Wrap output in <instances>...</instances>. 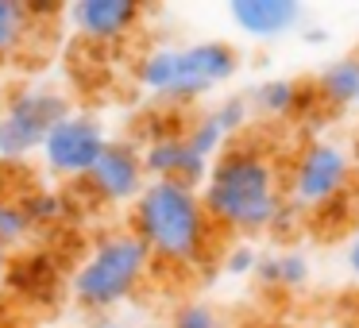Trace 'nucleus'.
I'll use <instances>...</instances> for the list:
<instances>
[{
  "label": "nucleus",
  "instance_id": "nucleus-2",
  "mask_svg": "<svg viewBox=\"0 0 359 328\" xmlns=\"http://www.w3.org/2000/svg\"><path fill=\"white\" fill-rule=\"evenodd\" d=\"M201 201L212 224L228 232H263L282 220V174L259 147H228L212 158Z\"/></svg>",
  "mask_w": 359,
  "mask_h": 328
},
{
  "label": "nucleus",
  "instance_id": "nucleus-1",
  "mask_svg": "<svg viewBox=\"0 0 359 328\" xmlns=\"http://www.w3.org/2000/svg\"><path fill=\"white\" fill-rule=\"evenodd\" d=\"M132 232L143 240L155 263L194 271L205 266L217 243V224L201 193L182 182H147L132 205Z\"/></svg>",
  "mask_w": 359,
  "mask_h": 328
},
{
  "label": "nucleus",
  "instance_id": "nucleus-11",
  "mask_svg": "<svg viewBox=\"0 0 359 328\" xmlns=\"http://www.w3.org/2000/svg\"><path fill=\"white\" fill-rule=\"evenodd\" d=\"M228 16L251 39H278L302 24V4L297 0H232Z\"/></svg>",
  "mask_w": 359,
  "mask_h": 328
},
{
  "label": "nucleus",
  "instance_id": "nucleus-15",
  "mask_svg": "<svg viewBox=\"0 0 359 328\" xmlns=\"http://www.w3.org/2000/svg\"><path fill=\"white\" fill-rule=\"evenodd\" d=\"M35 16L20 0H0V58H12L27 47Z\"/></svg>",
  "mask_w": 359,
  "mask_h": 328
},
{
  "label": "nucleus",
  "instance_id": "nucleus-12",
  "mask_svg": "<svg viewBox=\"0 0 359 328\" xmlns=\"http://www.w3.org/2000/svg\"><path fill=\"white\" fill-rule=\"evenodd\" d=\"M248 104L243 101H224L220 109H212V112H201V116L194 120V124L186 128V139H189V147L197 151L201 158H220L224 155V143L232 139L236 132H240V124L248 120Z\"/></svg>",
  "mask_w": 359,
  "mask_h": 328
},
{
  "label": "nucleus",
  "instance_id": "nucleus-10",
  "mask_svg": "<svg viewBox=\"0 0 359 328\" xmlns=\"http://www.w3.org/2000/svg\"><path fill=\"white\" fill-rule=\"evenodd\" d=\"M66 20L89 43H120L140 27L143 4H135V0H74L66 8Z\"/></svg>",
  "mask_w": 359,
  "mask_h": 328
},
{
  "label": "nucleus",
  "instance_id": "nucleus-3",
  "mask_svg": "<svg viewBox=\"0 0 359 328\" xmlns=\"http://www.w3.org/2000/svg\"><path fill=\"white\" fill-rule=\"evenodd\" d=\"M240 70L236 47L220 39L209 43H186V47H158L140 58V86L163 101H194V97L212 93L217 86L232 81Z\"/></svg>",
  "mask_w": 359,
  "mask_h": 328
},
{
  "label": "nucleus",
  "instance_id": "nucleus-17",
  "mask_svg": "<svg viewBox=\"0 0 359 328\" xmlns=\"http://www.w3.org/2000/svg\"><path fill=\"white\" fill-rule=\"evenodd\" d=\"M32 220H27V209L20 197H8V193H0V247L12 251L20 247V243L32 235Z\"/></svg>",
  "mask_w": 359,
  "mask_h": 328
},
{
  "label": "nucleus",
  "instance_id": "nucleus-19",
  "mask_svg": "<svg viewBox=\"0 0 359 328\" xmlns=\"http://www.w3.org/2000/svg\"><path fill=\"white\" fill-rule=\"evenodd\" d=\"M174 328H224V320H220V313L212 309V305L189 301L174 313Z\"/></svg>",
  "mask_w": 359,
  "mask_h": 328
},
{
  "label": "nucleus",
  "instance_id": "nucleus-18",
  "mask_svg": "<svg viewBox=\"0 0 359 328\" xmlns=\"http://www.w3.org/2000/svg\"><path fill=\"white\" fill-rule=\"evenodd\" d=\"M20 201H24V209H27L32 228H50V224H58V220L70 212L66 197L55 193V189H32V193H24Z\"/></svg>",
  "mask_w": 359,
  "mask_h": 328
},
{
  "label": "nucleus",
  "instance_id": "nucleus-8",
  "mask_svg": "<svg viewBox=\"0 0 359 328\" xmlns=\"http://www.w3.org/2000/svg\"><path fill=\"white\" fill-rule=\"evenodd\" d=\"M147 166H143V151L128 139H109L104 155L97 158V166L89 170L86 186L97 201L104 205H128L140 201V193L147 189Z\"/></svg>",
  "mask_w": 359,
  "mask_h": 328
},
{
  "label": "nucleus",
  "instance_id": "nucleus-14",
  "mask_svg": "<svg viewBox=\"0 0 359 328\" xmlns=\"http://www.w3.org/2000/svg\"><path fill=\"white\" fill-rule=\"evenodd\" d=\"M313 86H317L320 101L332 104V109L359 104V58H336L332 66L320 70V78Z\"/></svg>",
  "mask_w": 359,
  "mask_h": 328
},
{
  "label": "nucleus",
  "instance_id": "nucleus-23",
  "mask_svg": "<svg viewBox=\"0 0 359 328\" xmlns=\"http://www.w3.org/2000/svg\"><path fill=\"white\" fill-rule=\"evenodd\" d=\"M93 328H128V324H120V320H97Z\"/></svg>",
  "mask_w": 359,
  "mask_h": 328
},
{
  "label": "nucleus",
  "instance_id": "nucleus-13",
  "mask_svg": "<svg viewBox=\"0 0 359 328\" xmlns=\"http://www.w3.org/2000/svg\"><path fill=\"white\" fill-rule=\"evenodd\" d=\"M320 104L317 86H305V81H263L255 89V109L266 116H305Z\"/></svg>",
  "mask_w": 359,
  "mask_h": 328
},
{
  "label": "nucleus",
  "instance_id": "nucleus-7",
  "mask_svg": "<svg viewBox=\"0 0 359 328\" xmlns=\"http://www.w3.org/2000/svg\"><path fill=\"white\" fill-rule=\"evenodd\" d=\"M109 147V135L97 124L89 112H70L55 132L43 143V166H47L55 178H89V170L97 166V158Z\"/></svg>",
  "mask_w": 359,
  "mask_h": 328
},
{
  "label": "nucleus",
  "instance_id": "nucleus-5",
  "mask_svg": "<svg viewBox=\"0 0 359 328\" xmlns=\"http://www.w3.org/2000/svg\"><path fill=\"white\" fill-rule=\"evenodd\" d=\"M70 116V104L62 93L47 86H27L4 101L0 109V158L20 163L27 155H39L47 135Z\"/></svg>",
  "mask_w": 359,
  "mask_h": 328
},
{
  "label": "nucleus",
  "instance_id": "nucleus-21",
  "mask_svg": "<svg viewBox=\"0 0 359 328\" xmlns=\"http://www.w3.org/2000/svg\"><path fill=\"white\" fill-rule=\"evenodd\" d=\"M8 274H12V255H8L4 247H0V286L8 282Z\"/></svg>",
  "mask_w": 359,
  "mask_h": 328
},
{
  "label": "nucleus",
  "instance_id": "nucleus-20",
  "mask_svg": "<svg viewBox=\"0 0 359 328\" xmlns=\"http://www.w3.org/2000/svg\"><path fill=\"white\" fill-rule=\"evenodd\" d=\"M224 266L232 274H248V271H255V266H259V259L251 255V251H232V255L224 259Z\"/></svg>",
  "mask_w": 359,
  "mask_h": 328
},
{
  "label": "nucleus",
  "instance_id": "nucleus-24",
  "mask_svg": "<svg viewBox=\"0 0 359 328\" xmlns=\"http://www.w3.org/2000/svg\"><path fill=\"white\" fill-rule=\"evenodd\" d=\"M274 328H286V324H274Z\"/></svg>",
  "mask_w": 359,
  "mask_h": 328
},
{
  "label": "nucleus",
  "instance_id": "nucleus-6",
  "mask_svg": "<svg viewBox=\"0 0 359 328\" xmlns=\"http://www.w3.org/2000/svg\"><path fill=\"white\" fill-rule=\"evenodd\" d=\"M290 201L302 212H325L340 205L344 189L351 186V158L336 143L313 139L290 163Z\"/></svg>",
  "mask_w": 359,
  "mask_h": 328
},
{
  "label": "nucleus",
  "instance_id": "nucleus-9",
  "mask_svg": "<svg viewBox=\"0 0 359 328\" xmlns=\"http://www.w3.org/2000/svg\"><path fill=\"white\" fill-rule=\"evenodd\" d=\"M143 166L151 182H182V186H205L209 158H201L189 147L186 132H155L143 147Z\"/></svg>",
  "mask_w": 359,
  "mask_h": 328
},
{
  "label": "nucleus",
  "instance_id": "nucleus-16",
  "mask_svg": "<svg viewBox=\"0 0 359 328\" xmlns=\"http://www.w3.org/2000/svg\"><path fill=\"white\" fill-rule=\"evenodd\" d=\"M305 259L302 255H274V259H259L255 278L263 286H278V289H294L305 282Z\"/></svg>",
  "mask_w": 359,
  "mask_h": 328
},
{
  "label": "nucleus",
  "instance_id": "nucleus-4",
  "mask_svg": "<svg viewBox=\"0 0 359 328\" xmlns=\"http://www.w3.org/2000/svg\"><path fill=\"white\" fill-rule=\"evenodd\" d=\"M151 266V251L143 247V240L128 228V232H109L89 247V255L78 263L70 278V294L78 305L93 313L116 309L120 301L135 294V289L147 282Z\"/></svg>",
  "mask_w": 359,
  "mask_h": 328
},
{
  "label": "nucleus",
  "instance_id": "nucleus-22",
  "mask_svg": "<svg viewBox=\"0 0 359 328\" xmlns=\"http://www.w3.org/2000/svg\"><path fill=\"white\" fill-rule=\"evenodd\" d=\"M348 266L355 271V278H359V235L351 240V247H348Z\"/></svg>",
  "mask_w": 359,
  "mask_h": 328
}]
</instances>
